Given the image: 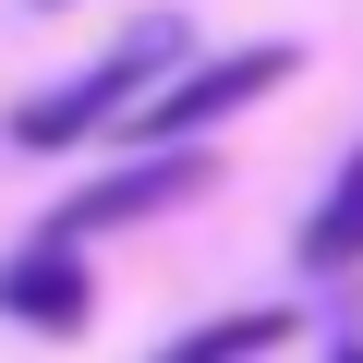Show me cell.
<instances>
[{"instance_id":"cell-6","label":"cell","mask_w":363,"mask_h":363,"mask_svg":"<svg viewBox=\"0 0 363 363\" xmlns=\"http://www.w3.org/2000/svg\"><path fill=\"white\" fill-rule=\"evenodd\" d=\"M351 255H363V145L339 157V182H327V206L303 218V267H315V279H327V267H351Z\"/></svg>"},{"instance_id":"cell-5","label":"cell","mask_w":363,"mask_h":363,"mask_svg":"<svg viewBox=\"0 0 363 363\" xmlns=\"http://www.w3.org/2000/svg\"><path fill=\"white\" fill-rule=\"evenodd\" d=\"M279 339H291V315H279V303H255V315H206V327H182L157 363H267Z\"/></svg>"},{"instance_id":"cell-4","label":"cell","mask_w":363,"mask_h":363,"mask_svg":"<svg viewBox=\"0 0 363 363\" xmlns=\"http://www.w3.org/2000/svg\"><path fill=\"white\" fill-rule=\"evenodd\" d=\"M0 315H13V327H37V339H73V327L97 315V279H85V255H73L61 230H37L25 255H0Z\"/></svg>"},{"instance_id":"cell-1","label":"cell","mask_w":363,"mask_h":363,"mask_svg":"<svg viewBox=\"0 0 363 363\" xmlns=\"http://www.w3.org/2000/svg\"><path fill=\"white\" fill-rule=\"evenodd\" d=\"M182 73V25H133L109 61H85L73 85H37L25 109H13V145L25 157H61V145H97V133H121L133 121V97L145 85H169Z\"/></svg>"},{"instance_id":"cell-2","label":"cell","mask_w":363,"mask_h":363,"mask_svg":"<svg viewBox=\"0 0 363 363\" xmlns=\"http://www.w3.org/2000/svg\"><path fill=\"white\" fill-rule=\"evenodd\" d=\"M291 73H303V49H218V61H182L169 85H145V97H133L121 145H194L206 121L255 109V97H267V85H291Z\"/></svg>"},{"instance_id":"cell-3","label":"cell","mask_w":363,"mask_h":363,"mask_svg":"<svg viewBox=\"0 0 363 363\" xmlns=\"http://www.w3.org/2000/svg\"><path fill=\"white\" fill-rule=\"evenodd\" d=\"M182 194H206V157L194 145H145L133 169H109V182H85V194L49 218L61 242H97V230H133V218H157V206H182Z\"/></svg>"},{"instance_id":"cell-7","label":"cell","mask_w":363,"mask_h":363,"mask_svg":"<svg viewBox=\"0 0 363 363\" xmlns=\"http://www.w3.org/2000/svg\"><path fill=\"white\" fill-rule=\"evenodd\" d=\"M327 363H363V339H339V351H327Z\"/></svg>"}]
</instances>
